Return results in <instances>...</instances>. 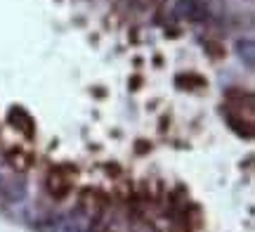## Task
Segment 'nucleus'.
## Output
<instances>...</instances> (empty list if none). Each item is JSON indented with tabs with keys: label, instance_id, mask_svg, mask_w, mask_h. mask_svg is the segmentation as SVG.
<instances>
[{
	"label": "nucleus",
	"instance_id": "obj_1",
	"mask_svg": "<svg viewBox=\"0 0 255 232\" xmlns=\"http://www.w3.org/2000/svg\"><path fill=\"white\" fill-rule=\"evenodd\" d=\"M26 195V187L24 180L17 173H7V171H0V206L5 204H17L21 202Z\"/></svg>",
	"mask_w": 255,
	"mask_h": 232
},
{
	"label": "nucleus",
	"instance_id": "obj_2",
	"mask_svg": "<svg viewBox=\"0 0 255 232\" xmlns=\"http://www.w3.org/2000/svg\"><path fill=\"white\" fill-rule=\"evenodd\" d=\"M50 232H88V228L76 216H57L50 223Z\"/></svg>",
	"mask_w": 255,
	"mask_h": 232
},
{
	"label": "nucleus",
	"instance_id": "obj_3",
	"mask_svg": "<svg viewBox=\"0 0 255 232\" xmlns=\"http://www.w3.org/2000/svg\"><path fill=\"white\" fill-rule=\"evenodd\" d=\"M237 50H239V57H241V62L246 59V66L248 69H253V40L248 38V40H241L237 45Z\"/></svg>",
	"mask_w": 255,
	"mask_h": 232
}]
</instances>
